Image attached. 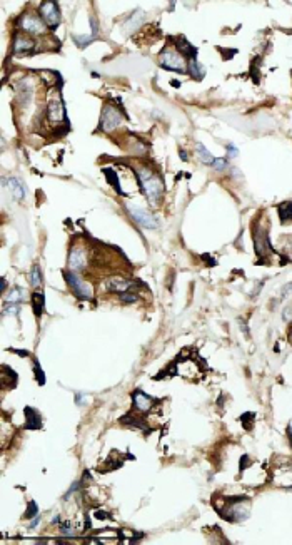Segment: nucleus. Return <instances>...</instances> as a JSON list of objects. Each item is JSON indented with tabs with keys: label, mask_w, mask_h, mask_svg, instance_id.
Listing matches in <instances>:
<instances>
[{
	"label": "nucleus",
	"mask_w": 292,
	"mask_h": 545,
	"mask_svg": "<svg viewBox=\"0 0 292 545\" xmlns=\"http://www.w3.org/2000/svg\"><path fill=\"white\" fill-rule=\"evenodd\" d=\"M135 172H137V177H139L140 186H142V189H144V194L147 196V199L152 204H157L164 192L162 181L159 179V176H156L149 167H144V166L137 167Z\"/></svg>",
	"instance_id": "f257e3e1"
},
{
	"label": "nucleus",
	"mask_w": 292,
	"mask_h": 545,
	"mask_svg": "<svg viewBox=\"0 0 292 545\" xmlns=\"http://www.w3.org/2000/svg\"><path fill=\"white\" fill-rule=\"evenodd\" d=\"M159 64H161L164 69H167V71H174V72H179V74H185L187 67H189L185 62V57L182 56L177 49H171V47H166L161 52V56H159Z\"/></svg>",
	"instance_id": "f03ea898"
},
{
	"label": "nucleus",
	"mask_w": 292,
	"mask_h": 545,
	"mask_svg": "<svg viewBox=\"0 0 292 545\" xmlns=\"http://www.w3.org/2000/svg\"><path fill=\"white\" fill-rule=\"evenodd\" d=\"M63 278H65V281L68 283V286L72 288V291L75 293V296L84 298V300H90V298H92V295H94L92 286H90L87 281H84L77 273L67 271V273H63Z\"/></svg>",
	"instance_id": "7ed1b4c3"
},
{
	"label": "nucleus",
	"mask_w": 292,
	"mask_h": 545,
	"mask_svg": "<svg viewBox=\"0 0 292 545\" xmlns=\"http://www.w3.org/2000/svg\"><path fill=\"white\" fill-rule=\"evenodd\" d=\"M120 121H122V114L118 112V109L116 105H112V104L104 105L102 116H100V131L112 132L114 129H117V127L120 126Z\"/></svg>",
	"instance_id": "20e7f679"
},
{
	"label": "nucleus",
	"mask_w": 292,
	"mask_h": 545,
	"mask_svg": "<svg viewBox=\"0 0 292 545\" xmlns=\"http://www.w3.org/2000/svg\"><path fill=\"white\" fill-rule=\"evenodd\" d=\"M20 27L29 34L39 35V34H45L47 32V24L40 15H35V13H27L20 19Z\"/></svg>",
	"instance_id": "39448f33"
},
{
	"label": "nucleus",
	"mask_w": 292,
	"mask_h": 545,
	"mask_svg": "<svg viewBox=\"0 0 292 545\" xmlns=\"http://www.w3.org/2000/svg\"><path fill=\"white\" fill-rule=\"evenodd\" d=\"M40 15L44 17L45 24L50 25L52 29H56L60 24V8L56 2H42L39 7Z\"/></svg>",
	"instance_id": "423d86ee"
},
{
	"label": "nucleus",
	"mask_w": 292,
	"mask_h": 545,
	"mask_svg": "<svg viewBox=\"0 0 292 545\" xmlns=\"http://www.w3.org/2000/svg\"><path fill=\"white\" fill-rule=\"evenodd\" d=\"M129 213H130L132 219H134L137 224H140L142 228H147V230H156V228H159L157 219L154 218L149 211L140 209V208H137V206H129Z\"/></svg>",
	"instance_id": "0eeeda50"
},
{
	"label": "nucleus",
	"mask_w": 292,
	"mask_h": 545,
	"mask_svg": "<svg viewBox=\"0 0 292 545\" xmlns=\"http://www.w3.org/2000/svg\"><path fill=\"white\" fill-rule=\"evenodd\" d=\"M87 266V253L82 246H74L68 254V268L74 271H82Z\"/></svg>",
	"instance_id": "6e6552de"
},
{
	"label": "nucleus",
	"mask_w": 292,
	"mask_h": 545,
	"mask_svg": "<svg viewBox=\"0 0 292 545\" xmlns=\"http://www.w3.org/2000/svg\"><path fill=\"white\" fill-rule=\"evenodd\" d=\"M104 288L109 293H117V295H124V293L132 290V283L127 281L125 278L122 276H112L107 278L106 283H104Z\"/></svg>",
	"instance_id": "1a4fd4ad"
},
{
	"label": "nucleus",
	"mask_w": 292,
	"mask_h": 545,
	"mask_svg": "<svg viewBox=\"0 0 292 545\" xmlns=\"http://www.w3.org/2000/svg\"><path fill=\"white\" fill-rule=\"evenodd\" d=\"M65 107H63V102L60 99V95L54 97L49 104V119L52 122H62L65 121Z\"/></svg>",
	"instance_id": "9d476101"
},
{
	"label": "nucleus",
	"mask_w": 292,
	"mask_h": 545,
	"mask_svg": "<svg viewBox=\"0 0 292 545\" xmlns=\"http://www.w3.org/2000/svg\"><path fill=\"white\" fill-rule=\"evenodd\" d=\"M35 42L32 40L29 35L25 34H17L15 40H13V52L15 54H27L34 49Z\"/></svg>",
	"instance_id": "9b49d317"
},
{
	"label": "nucleus",
	"mask_w": 292,
	"mask_h": 545,
	"mask_svg": "<svg viewBox=\"0 0 292 545\" xmlns=\"http://www.w3.org/2000/svg\"><path fill=\"white\" fill-rule=\"evenodd\" d=\"M254 244H255V253L259 256H267L269 251H271V248H269L271 244H269L267 234L262 230H257L254 233Z\"/></svg>",
	"instance_id": "f8f14e48"
},
{
	"label": "nucleus",
	"mask_w": 292,
	"mask_h": 545,
	"mask_svg": "<svg viewBox=\"0 0 292 545\" xmlns=\"http://www.w3.org/2000/svg\"><path fill=\"white\" fill-rule=\"evenodd\" d=\"M5 184L8 187V191H10V194L15 198L17 201H22L25 199L27 196V187L22 184L20 179H17V177H8V179L5 181Z\"/></svg>",
	"instance_id": "ddd939ff"
},
{
	"label": "nucleus",
	"mask_w": 292,
	"mask_h": 545,
	"mask_svg": "<svg viewBox=\"0 0 292 545\" xmlns=\"http://www.w3.org/2000/svg\"><path fill=\"white\" fill-rule=\"evenodd\" d=\"M132 400H134V406L139 411H149L150 408H152V398H150L149 395H145V393L142 391H134V395H132Z\"/></svg>",
	"instance_id": "4468645a"
},
{
	"label": "nucleus",
	"mask_w": 292,
	"mask_h": 545,
	"mask_svg": "<svg viewBox=\"0 0 292 545\" xmlns=\"http://www.w3.org/2000/svg\"><path fill=\"white\" fill-rule=\"evenodd\" d=\"M177 50L184 56L185 59H190V61H195V57H197V52L199 50L192 47V45L189 44V40H185L184 37H179L177 39Z\"/></svg>",
	"instance_id": "2eb2a0df"
},
{
	"label": "nucleus",
	"mask_w": 292,
	"mask_h": 545,
	"mask_svg": "<svg viewBox=\"0 0 292 545\" xmlns=\"http://www.w3.org/2000/svg\"><path fill=\"white\" fill-rule=\"evenodd\" d=\"M25 428L29 430H37L40 428L42 421H40V413L37 410H34L32 406H25Z\"/></svg>",
	"instance_id": "dca6fc26"
},
{
	"label": "nucleus",
	"mask_w": 292,
	"mask_h": 545,
	"mask_svg": "<svg viewBox=\"0 0 292 545\" xmlns=\"http://www.w3.org/2000/svg\"><path fill=\"white\" fill-rule=\"evenodd\" d=\"M25 296H27V293H25L24 288L13 286L10 290V293L7 295V301L8 303H22V301L25 300Z\"/></svg>",
	"instance_id": "f3484780"
},
{
	"label": "nucleus",
	"mask_w": 292,
	"mask_h": 545,
	"mask_svg": "<svg viewBox=\"0 0 292 545\" xmlns=\"http://www.w3.org/2000/svg\"><path fill=\"white\" fill-rule=\"evenodd\" d=\"M277 213H279V218L282 219V223L292 221V203L286 201V203L279 204L277 206Z\"/></svg>",
	"instance_id": "a211bd4d"
},
{
	"label": "nucleus",
	"mask_w": 292,
	"mask_h": 545,
	"mask_svg": "<svg viewBox=\"0 0 292 545\" xmlns=\"http://www.w3.org/2000/svg\"><path fill=\"white\" fill-rule=\"evenodd\" d=\"M187 72L194 77L195 80H202L204 79V67L200 66L197 61H190L189 67H187Z\"/></svg>",
	"instance_id": "6ab92c4d"
},
{
	"label": "nucleus",
	"mask_w": 292,
	"mask_h": 545,
	"mask_svg": "<svg viewBox=\"0 0 292 545\" xmlns=\"http://www.w3.org/2000/svg\"><path fill=\"white\" fill-rule=\"evenodd\" d=\"M44 295L42 293H34V296H32V306H34V313L37 318H40L42 316V311H44Z\"/></svg>",
	"instance_id": "aec40b11"
},
{
	"label": "nucleus",
	"mask_w": 292,
	"mask_h": 545,
	"mask_svg": "<svg viewBox=\"0 0 292 545\" xmlns=\"http://www.w3.org/2000/svg\"><path fill=\"white\" fill-rule=\"evenodd\" d=\"M197 156H199L200 161L205 162V164H212V162H214V159H216V157H212V154L209 153L207 148H205V146H204L202 143H199V144H197Z\"/></svg>",
	"instance_id": "412c9836"
},
{
	"label": "nucleus",
	"mask_w": 292,
	"mask_h": 545,
	"mask_svg": "<svg viewBox=\"0 0 292 545\" xmlns=\"http://www.w3.org/2000/svg\"><path fill=\"white\" fill-rule=\"evenodd\" d=\"M30 285L37 290V288L42 285V273H40V268L39 266H34L32 268V273H30Z\"/></svg>",
	"instance_id": "4be33fe9"
},
{
	"label": "nucleus",
	"mask_w": 292,
	"mask_h": 545,
	"mask_svg": "<svg viewBox=\"0 0 292 545\" xmlns=\"http://www.w3.org/2000/svg\"><path fill=\"white\" fill-rule=\"evenodd\" d=\"M3 314H19V311H20V305L19 303H8V301H7V303L5 305H3Z\"/></svg>",
	"instance_id": "5701e85b"
},
{
	"label": "nucleus",
	"mask_w": 292,
	"mask_h": 545,
	"mask_svg": "<svg viewBox=\"0 0 292 545\" xmlns=\"http://www.w3.org/2000/svg\"><path fill=\"white\" fill-rule=\"evenodd\" d=\"M212 166L216 171H224V169H227V159L224 157H219V159H214Z\"/></svg>",
	"instance_id": "b1692460"
},
{
	"label": "nucleus",
	"mask_w": 292,
	"mask_h": 545,
	"mask_svg": "<svg viewBox=\"0 0 292 545\" xmlns=\"http://www.w3.org/2000/svg\"><path fill=\"white\" fill-rule=\"evenodd\" d=\"M35 378H37V382H39L40 385H44V383H45V375H44V372H42V368H40V363H39V361H35Z\"/></svg>",
	"instance_id": "393cba45"
},
{
	"label": "nucleus",
	"mask_w": 292,
	"mask_h": 545,
	"mask_svg": "<svg viewBox=\"0 0 292 545\" xmlns=\"http://www.w3.org/2000/svg\"><path fill=\"white\" fill-rule=\"evenodd\" d=\"M37 514H39V508H37V505H35V502H30L29 503V510L25 512V517H29L30 519V517H37Z\"/></svg>",
	"instance_id": "a878e982"
},
{
	"label": "nucleus",
	"mask_w": 292,
	"mask_h": 545,
	"mask_svg": "<svg viewBox=\"0 0 292 545\" xmlns=\"http://www.w3.org/2000/svg\"><path fill=\"white\" fill-rule=\"evenodd\" d=\"M237 154H239V149H237L234 144H227V157L234 159V157H237Z\"/></svg>",
	"instance_id": "bb28decb"
},
{
	"label": "nucleus",
	"mask_w": 292,
	"mask_h": 545,
	"mask_svg": "<svg viewBox=\"0 0 292 545\" xmlns=\"http://www.w3.org/2000/svg\"><path fill=\"white\" fill-rule=\"evenodd\" d=\"M120 300L124 301V303H134V301L137 300V296L130 295V293H124V295H120Z\"/></svg>",
	"instance_id": "cd10ccee"
},
{
	"label": "nucleus",
	"mask_w": 292,
	"mask_h": 545,
	"mask_svg": "<svg viewBox=\"0 0 292 545\" xmlns=\"http://www.w3.org/2000/svg\"><path fill=\"white\" fill-rule=\"evenodd\" d=\"M60 530H62V534L68 535V537H72V535H75V532H74V530H72L68 525H62V529H60Z\"/></svg>",
	"instance_id": "c85d7f7f"
},
{
	"label": "nucleus",
	"mask_w": 292,
	"mask_h": 545,
	"mask_svg": "<svg viewBox=\"0 0 292 545\" xmlns=\"http://www.w3.org/2000/svg\"><path fill=\"white\" fill-rule=\"evenodd\" d=\"M291 316H292V308H291V306H289V308H286V311H284V316H282V318H284L286 321H291Z\"/></svg>",
	"instance_id": "c756f323"
},
{
	"label": "nucleus",
	"mask_w": 292,
	"mask_h": 545,
	"mask_svg": "<svg viewBox=\"0 0 292 545\" xmlns=\"http://www.w3.org/2000/svg\"><path fill=\"white\" fill-rule=\"evenodd\" d=\"M7 290V281H5V278H2V291H5Z\"/></svg>",
	"instance_id": "7c9ffc66"
}]
</instances>
